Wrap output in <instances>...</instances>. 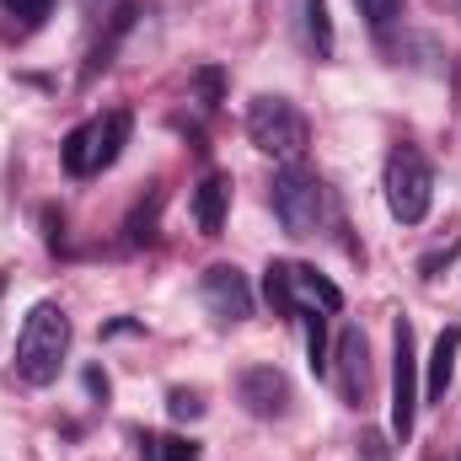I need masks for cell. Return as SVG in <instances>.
Wrapping results in <instances>:
<instances>
[{
	"label": "cell",
	"instance_id": "obj_1",
	"mask_svg": "<svg viewBox=\"0 0 461 461\" xmlns=\"http://www.w3.org/2000/svg\"><path fill=\"white\" fill-rule=\"evenodd\" d=\"M65 354H70V317H65V306L38 301L27 312V322H22V333H16V375L27 386H49V381H59Z\"/></svg>",
	"mask_w": 461,
	"mask_h": 461
},
{
	"label": "cell",
	"instance_id": "obj_2",
	"mask_svg": "<svg viewBox=\"0 0 461 461\" xmlns=\"http://www.w3.org/2000/svg\"><path fill=\"white\" fill-rule=\"evenodd\" d=\"M263 295H268L274 317H295L301 306L306 312H328V317L344 312V290L328 274H317L312 263H290V258H274L263 268Z\"/></svg>",
	"mask_w": 461,
	"mask_h": 461
},
{
	"label": "cell",
	"instance_id": "obj_3",
	"mask_svg": "<svg viewBox=\"0 0 461 461\" xmlns=\"http://www.w3.org/2000/svg\"><path fill=\"white\" fill-rule=\"evenodd\" d=\"M247 140H252L263 156L295 167V161L306 156V145H312V123H306V113H301L290 97L263 92V97L247 103Z\"/></svg>",
	"mask_w": 461,
	"mask_h": 461
},
{
	"label": "cell",
	"instance_id": "obj_4",
	"mask_svg": "<svg viewBox=\"0 0 461 461\" xmlns=\"http://www.w3.org/2000/svg\"><path fill=\"white\" fill-rule=\"evenodd\" d=\"M268 204H274L279 226L290 230V236H317V230L328 226V215H333V194H328V183H322L312 167H301V161L285 167V172L274 177Z\"/></svg>",
	"mask_w": 461,
	"mask_h": 461
},
{
	"label": "cell",
	"instance_id": "obj_5",
	"mask_svg": "<svg viewBox=\"0 0 461 461\" xmlns=\"http://www.w3.org/2000/svg\"><path fill=\"white\" fill-rule=\"evenodd\" d=\"M129 134H134V113H129V108H108L103 118H86L81 129L65 134V172H70V177H97V172H108L118 156H123Z\"/></svg>",
	"mask_w": 461,
	"mask_h": 461
},
{
	"label": "cell",
	"instance_id": "obj_6",
	"mask_svg": "<svg viewBox=\"0 0 461 461\" xmlns=\"http://www.w3.org/2000/svg\"><path fill=\"white\" fill-rule=\"evenodd\" d=\"M435 204V167L424 161L419 145H397L386 156V210L402 226H419Z\"/></svg>",
	"mask_w": 461,
	"mask_h": 461
},
{
	"label": "cell",
	"instance_id": "obj_7",
	"mask_svg": "<svg viewBox=\"0 0 461 461\" xmlns=\"http://www.w3.org/2000/svg\"><path fill=\"white\" fill-rule=\"evenodd\" d=\"M419 419V348H413V322L402 317L392 328V435L408 446Z\"/></svg>",
	"mask_w": 461,
	"mask_h": 461
},
{
	"label": "cell",
	"instance_id": "obj_8",
	"mask_svg": "<svg viewBox=\"0 0 461 461\" xmlns=\"http://www.w3.org/2000/svg\"><path fill=\"white\" fill-rule=\"evenodd\" d=\"M199 295H204V306H210L215 322H247V317H252V285H247V274H241L236 263L204 268Z\"/></svg>",
	"mask_w": 461,
	"mask_h": 461
},
{
	"label": "cell",
	"instance_id": "obj_9",
	"mask_svg": "<svg viewBox=\"0 0 461 461\" xmlns=\"http://www.w3.org/2000/svg\"><path fill=\"white\" fill-rule=\"evenodd\" d=\"M236 397L252 419H285L290 413V381L279 365H252L236 375Z\"/></svg>",
	"mask_w": 461,
	"mask_h": 461
},
{
	"label": "cell",
	"instance_id": "obj_10",
	"mask_svg": "<svg viewBox=\"0 0 461 461\" xmlns=\"http://www.w3.org/2000/svg\"><path fill=\"white\" fill-rule=\"evenodd\" d=\"M333 375H339V392H344L348 408H365V397H370V344H365L359 328H344V333H339Z\"/></svg>",
	"mask_w": 461,
	"mask_h": 461
},
{
	"label": "cell",
	"instance_id": "obj_11",
	"mask_svg": "<svg viewBox=\"0 0 461 461\" xmlns=\"http://www.w3.org/2000/svg\"><path fill=\"white\" fill-rule=\"evenodd\" d=\"M226 210H230V177L226 172H210V177L194 188V226L204 230V236H221Z\"/></svg>",
	"mask_w": 461,
	"mask_h": 461
},
{
	"label": "cell",
	"instance_id": "obj_12",
	"mask_svg": "<svg viewBox=\"0 0 461 461\" xmlns=\"http://www.w3.org/2000/svg\"><path fill=\"white\" fill-rule=\"evenodd\" d=\"M161 204H167V188L150 183V194L123 221V247H156V236H161Z\"/></svg>",
	"mask_w": 461,
	"mask_h": 461
},
{
	"label": "cell",
	"instance_id": "obj_13",
	"mask_svg": "<svg viewBox=\"0 0 461 461\" xmlns=\"http://www.w3.org/2000/svg\"><path fill=\"white\" fill-rule=\"evenodd\" d=\"M134 16H140V5H134V0H123V5H118L113 16H108V32H103V38L92 43V59H86V70H81V81H97V76H103V70L113 65L118 43H123V32L134 27Z\"/></svg>",
	"mask_w": 461,
	"mask_h": 461
},
{
	"label": "cell",
	"instance_id": "obj_14",
	"mask_svg": "<svg viewBox=\"0 0 461 461\" xmlns=\"http://www.w3.org/2000/svg\"><path fill=\"white\" fill-rule=\"evenodd\" d=\"M456 348H461V328H446L435 348H429V370H424V392L429 397H446L451 386V370H456Z\"/></svg>",
	"mask_w": 461,
	"mask_h": 461
},
{
	"label": "cell",
	"instance_id": "obj_15",
	"mask_svg": "<svg viewBox=\"0 0 461 461\" xmlns=\"http://www.w3.org/2000/svg\"><path fill=\"white\" fill-rule=\"evenodd\" d=\"M301 38L317 59L333 54V16H328V0H301Z\"/></svg>",
	"mask_w": 461,
	"mask_h": 461
},
{
	"label": "cell",
	"instance_id": "obj_16",
	"mask_svg": "<svg viewBox=\"0 0 461 461\" xmlns=\"http://www.w3.org/2000/svg\"><path fill=\"white\" fill-rule=\"evenodd\" d=\"M0 11H5L11 32H16V38H27V32H38V27L49 22L54 0H0Z\"/></svg>",
	"mask_w": 461,
	"mask_h": 461
},
{
	"label": "cell",
	"instance_id": "obj_17",
	"mask_svg": "<svg viewBox=\"0 0 461 461\" xmlns=\"http://www.w3.org/2000/svg\"><path fill=\"white\" fill-rule=\"evenodd\" d=\"M140 456L145 461H199V446L183 440V435H167V440L145 435V440H140Z\"/></svg>",
	"mask_w": 461,
	"mask_h": 461
},
{
	"label": "cell",
	"instance_id": "obj_18",
	"mask_svg": "<svg viewBox=\"0 0 461 461\" xmlns=\"http://www.w3.org/2000/svg\"><path fill=\"white\" fill-rule=\"evenodd\" d=\"M194 92H199V103H204V108H215V103H221V92H226V70H215V65L194 70Z\"/></svg>",
	"mask_w": 461,
	"mask_h": 461
},
{
	"label": "cell",
	"instance_id": "obj_19",
	"mask_svg": "<svg viewBox=\"0 0 461 461\" xmlns=\"http://www.w3.org/2000/svg\"><path fill=\"white\" fill-rule=\"evenodd\" d=\"M359 16L381 32V27H392V22L402 16V0H359Z\"/></svg>",
	"mask_w": 461,
	"mask_h": 461
},
{
	"label": "cell",
	"instance_id": "obj_20",
	"mask_svg": "<svg viewBox=\"0 0 461 461\" xmlns=\"http://www.w3.org/2000/svg\"><path fill=\"white\" fill-rule=\"evenodd\" d=\"M167 413H172V419H199L204 402H199V392H183V386H177V392L167 397Z\"/></svg>",
	"mask_w": 461,
	"mask_h": 461
},
{
	"label": "cell",
	"instance_id": "obj_21",
	"mask_svg": "<svg viewBox=\"0 0 461 461\" xmlns=\"http://www.w3.org/2000/svg\"><path fill=\"white\" fill-rule=\"evenodd\" d=\"M81 381H86V392H92L97 402H108V392H113V381H108V370H103V365H86V375H81Z\"/></svg>",
	"mask_w": 461,
	"mask_h": 461
},
{
	"label": "cell",
	"instance_id": "obj_22",
	"mask_svg": "<svg viewBox=\"0 0 461 461\" xmlns=\"http://www.w3.org/2000/svg\"><path fill=\"white\" fill-rule=\"evenodd\" d=\"M359 451H365V461H386V456H381V440H375V435H365V446H359Z\"/></svg>",
	"mask_w": 461,
	"mask_h": 461
},
{
	"label": "cell",
	"instance_id": "obj_23",
	"mask_svg": "<svg viewBox=\"0 0 461 461\" xmlns=\"http://www.w3.org/2000/svg\"><path fill=\"white\" fill-rule=\"evenodd\" d=\"M81 11H103V0H81Z\"/></svg>",
	"mask_w": 461,
	"mask_h": 461
},
{
	"label": "cell",
	"instance_id": "obj_24",
	"mask_svg": "<svg viewBox=\"0 0 461 461\" xmlns=\"http://www.w3.org/2000/svg\"><path fill=\"white\" fill-rule=\"evenodd\" d=\"M0 301H5V274H0Z\"/></svg>",
	"mask_w": 461,
	"mask_h": 461
},
{
	"label": "cell",
	"instance_id": "obj_25",
	"mask_svg": "<svg viewBox=\"0 0 461 461\" xmlns=\"http://www.w3.org/2000/svg\"><path fill=\"white\" fill-rule=\"evenodd\" d=\"M456 461H461V456H456Z\"/></svg>",
	"mask_w": 461,
	"mask_h": 461
}]
</instances>
